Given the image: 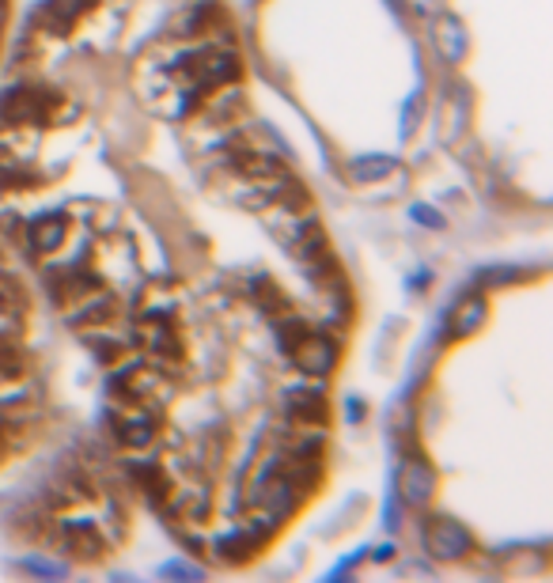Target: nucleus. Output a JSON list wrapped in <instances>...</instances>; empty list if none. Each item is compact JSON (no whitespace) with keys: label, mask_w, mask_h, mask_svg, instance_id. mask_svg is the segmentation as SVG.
Here are the masks:
<instances>
[{"label":"nucleus","mask_w":553,"mask_h":583,"mask_svg":"<svg viewBox=\"0 0 553 583\" xmlns=\"http://www.w3.org/2000/svg\"><path fill=\"white\" fill-rule=\"evenodd\" d=\"M27 235H31V243H35V250L49 255V250H57V246L65 243L68 224H65V216H42V220H31Z\"/></svg>","instance_id":"f8f14e48"},{"label":"nucleus","mask_w":553,"mask_h":583,"mask_svg":"<svg viewBox=\"0 0 553 583\" xmlns=\"http://www.w3.org/2000/svg\"><path fill=\"white\" fill-rule=\"evenodd\" d=\"M285 417H288V421H304V424H322V428H326V421H330V405H326L322 387H315V390H311V383H308V387H292V390L285 394Z\"/></svg>","instance_id":"0eeeda50"},{"label":"nucleus","mask_w":553,"mask_h":583,"mask_svg":"<svg viewBox=\"0 0 553 583\" xmlns=\"http://www.w3.org/2000/svg\"><path fill=\"white\" fill-rule=\"evenodd\" d=\"M31 371V360L23 345L16 338H0V383H19V379H27Z\"/></svg>","instance_id":"9b49d317"},{"label":"nucleus","mask_w":553,"mask_h":583,"mask_svg":"<svg viewBox=\"0 0 553 583\" xmlns=\"http://www.w3.org/2000/svg\"><path fill=\"white\" fill-rule=\"evenodd\" d=\"M398 163L391 156H360L349 163V174H353V182H380L387 174H394Z\"/></svg>","instance_id":"4468645a"},{"label":"nucleus","mask_w":553,"mask_h":583,"mask_svg":"<svg viewBox=\"0 0 553 583\" xmlns=\"http://www.w3.org/2000/svg\"><path fill=\"white\" fill-rule=\"evenodd\" d=\"M436 493V474L433 466L421 459V454H413V459L406 463V470H402V500L410 504H429Z\"/></svg>","instance_id":"6e6552de"},{"label":"nucleus","mask_w":553,"mask_h":583,"mask_svg":"<svg viewBox=\"0 0 553 583\" xmlns=\"http://www.w3.org/2000/svg\"><path fill=\"white\" fill-rule=\"evenodd\" d=\"M360 413H364V410H360V401L353 398V401H349V417H353V421H360Z\"/></svg>","instance_id":"412c9836"},{"label":"nucleus","mask_w":553,"mask_h":583,"mask_svg":"<svg viewBox=\"0 0 553 583\" xmlns=\"http://www.w3.org/2000/svg\"><path fill=\"white\" fill-rule=\"evenodd\" d=\"M0 121L12 125V130H38V125H49L42 88H27V84L8 88L0 95Z\"/></svg>","instance_id":"f257e3e1"},{"label":"nucleus","mask_w":553,"mask_h":583,"mask_svg":"<svg viewBox=\"0 0 553 583\" xmlns=\"http://www.w3.org/2000/svg\"><path fill=\"white\" fill-rule=\"evenodd\" d=\"M49 538H54V546L61 553H72V557H80V561H95V557H103V549H107L103 530L91 519H72V523L65 519V523H57V530Z\"/></svg>","instance_id":"f03ea898"},{"label":"nucleus","mask_w":553,"mask_h":583,"mask_svg":"<svg viewBox=\"0 0 553 583\" xmlns=\"http://www.w3.org/2000/svg\"><path fill=\"white\" fill-rule=\"evenodd\" d=\"M424 546H429V553H436L440 561H459V557H466L474 549V538L455 519H433L424 526Z\"/></svg>","instance_id":"20e7f679"},{"label":"nucleus","mask_w":553,"mask_h":583,"mask_svg":"<svg viewBox=\"0 0 553 583\" xmlns=\"http://www.w3.org/2000/svg\"><path fill=\"white\" fill-rule=\"evenodd\" d=\"M413 216H417L424 227H443L440 213H436V209H429V205H413Z\"/></svg>","instance_id":"6ab92c4d"},{"label":"nucleus","mask_w":553,"mask_h":583,"mask_svg":"<svg viewBox=\"0 0 553 583\" xmlns=\"http://www.w3.org/2000/svg\"><path fill=\"white\" fill-rule=\"evenodd\" d=\"M421 110H424V99H421V95H413V99H410V107H406V118H402V125H406V133H410L413 125H417Z\"/></svg>","instance_id":"a211bd4d"},{"label":"nucleus","mask_w":553,"mask_h":583,"mask_svg":"<svg viewBox=\"0 0 553 583\" xmlns=\"http://www.w3.org/2000/svg\"><path fill=\"white\" fill-rule=\"evenodd\" d=\"M262 542L250 535L246 526H239V530H232V535H224V538H216V561H224V565H243V561H250V557H255V549H258Z\"/></svg>","instance_id":"9d476101"},{"label":"nucleus","mask_w":553,"mask_h":583,"mask_svg":"<svg viewBox=\"0 0 553 583\" xmlns=\"http://www.w3.org/2000/svg\"><path fill=\"white\" fill-rule=\"evenodd\" d=\"M288 360L308 375H326L338 364V341L326 338V334H308L304 341H296L288 349Z\"/></svg>","instance_id":"39448f33"},{"label":"nucleus","mask_w":553,"mask_h":583,"mask_svg":"<svg viewBox=\"0 0 553 583\" xmlns=\"http://www.w3.org/2000/svg\"><path fill=\"white\" fill-rule=\"evenodd\" d=\"M250 299H255L266 315H285V296L273 281H255L250 285Z\"/></svg>","instance_id":"dca6fc26"},{"label":"nucleus","mask_w":553,"mask_h":583,"mask_svg":"<svg viewBox=\"0 0 553 583\" xmlns=\"http://www.w3.org/2000/svg\"><path fill=\"white\" fill-rule=\"evenodd\" d=\"M436 46L447 61H459L463 49H466V35H463V23L455 16H440L436 19Z\"/></svg>","instance_id":"ddd939ff"},{"label":"nucleus","mask_w":553,"mask_h":583,"mask_svg":"<svg viewBox=\"0 0 553 583\" xmlns=\"http://www.w3.org/2000/svg\"><path fill=\"white\" fill-rule=\"evenodd\" d=\"M99 0H46L42 12H35L31 27L42 35V38H65L72 27L80 23L84 12H91Z\"/></svg>","instance_id":"7ed1b4c3"},{"label":"nucleus","mask_w":553,"mask_h":583,"mask_svg":"<svg viewBox=\"0 0 553 583\" xmlns=\"http://www.w3.org/2000/svg\"><path fill=\"white\" fill-rule=\"evenodd\" d=\"M276 334H281V345H285V352L296 345V341H304L308 334H311V322L308 318H299V315H281L276 318Z\"/></svg>","instance_id":"f3484780"},{"label":"nucleus","mask_w":553,"mask_h":583,"mask_svg":"<svg viewBox=\"0 0 553 583\" xmlns=\"http://www.w3.org/2000/svg\"><path fill=\"white\" fill-rule=\"evenodd\" d=\"M23 568H27V572H38V576H61V572H65L61 565H49V561H42V557H38V561H27Z\"/></svg>","instance_id":"aec40b11"},{"label":"nucleus","mask_w":553,"mask_h":583,"mask_svg":"<svg viewBox=\"0 0 553 583\" xmlns=\"http://www.w3.org/2000/svg\"><path fill=\"white\" fill-rule=\"evenodd\" d=\"M220 27H228V12H224L216 0L190 5L179 19H174V31H179L183 38H213Z\"/></svg>","instance_id":"423d86ee"},{"label":"nucleus","mask_w":553,"mask_h":583,"mask_svg":"<svg viewBox=\"0 0 553 583\" xmlns=\"http://www.w3.org/2000/svg\"><path fill=\"white\" fill-rule=\"evenodd\" d=\"M23 311H27V292L12 273H0V315L23 318Z\"/></svg>","instance_id":"2eb2a0df"},{"label":"nucleus","mask_w":553,"mask_h":583,"mask_svg":"<svg viewBox=\"0 0 553 583\" xmlns=\"http://www.w3.org/2000/svg\"><path fill=\"white\" fill-rule=\"evenodd\" d=\"M485 322V296H463V303L455 311H451V318H447V338L451 341H459V338H470L477 326Z\"/></svg>","instance_id":"1a4fd4ad"}]
</instances>
